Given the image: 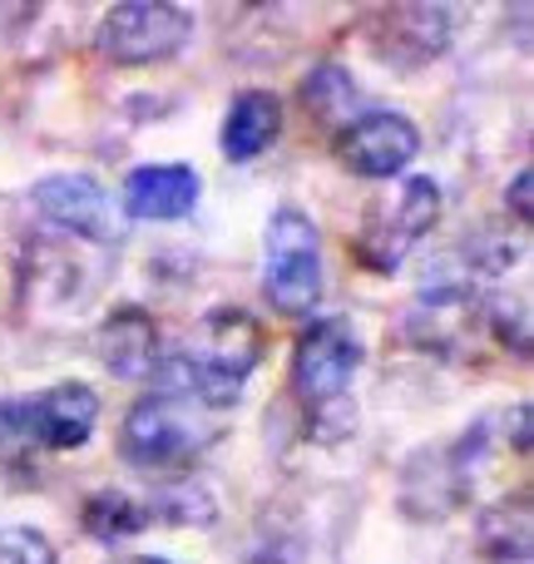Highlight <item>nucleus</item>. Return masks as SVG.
Listing matches in <instances>:
<instances>
[{"mask_svg":"<svg viewBox=\"0 0 534 564\" xmlns=\"http://www.w3.org/2000/svg\"><path fill=\"white\" fill-rule=\"evenodd\" d=\"M282 134V99L272 89H238L224 115V159L228 164H253L263 159Z\"/></svg>","mask_w":534,"mask_h":564,"instance_id":"nucleus-15","label":"nucleus"},{"mask_svg":"<svg viewBox=\"0 0 534 564\" xmlns=\"http://www.w3.org/2000/svg\"><path fill=\"white\" fill-rule=\"evenodd\" d=\"M30 198H35V208L50 224L69 228L75 238H89V243H115L124 234L109 188L89 174H50V178H40Z\"/></svg>","mask_w":534,"mask_h":564,"instance_id":"nucleus-10","label":"nucleus"},{"mask_svg":"<svg viewBox=\"0 0 534 564\" xmlns=\"http://www.w3.org/2000/svg\"><path fill=\"white\" fill-rule=\"evenodd\" d=\"M154 525L144 510V500H134L129 490H95V496L85 500V510H79V530H85L89 540H99V545H124V540L144 535V530Z\"/></svg>","mask_w":534,"mask_h":564,"instance_id":"nucleus-17","label":"nucleus"},{"mask_svg":"<svg viewBox=\"0 0 534 564\" xmlns=\"http://www.w3.org/2000/svg\"><path fill=\"white\" fill-rule=\"evenodd\" d=\"M357 99H361L357 79H351L341 65H317L307 79H302V105H307V115L317 119V124L337 129V134L357 119Z\"/></svg>","mask_w":534,"mask_h":564,"instance_id":"nucleus-18","label":"nucleus"},{"mask_svg":"<svg viewBox=\"0 0 534 564\" xmlns=\"http://www.w3.org/2000/svg\"><path fill=\"white\" fill-rule=\"evenodd\" d=\"M476 540H480V555L490 564H530L534 555V510L530 496L515 500H495L476 516Z\"/></svg>","mask_w":534,"mask_h":564,"instance_id":"nucleus-16","label":"nucleus"},{"mask_svg":"<svg viewBox=\"0 0 534 564\" xmlns=\"http://www.w3.org/2000/svg\"><path fill=\"white\" fill-rule=\"evenodd\" d=\"M361 357L367 351L347 317H317L312 327H302L297 347H292V391L307 406L322 441L357 431V406L347 401V387L361 371Z\"/></svg>","mask_w":534,"mask_h":564,"instance_id":"nucleus-1","label":"nucleus"},{"mask_svg":"<svg viewBox=\"0 0 534 564\" xmlns=\"http://www.w3.org/2000/svg\"><path fill=\"white\" fill-rule=\"evenodd\" d=\"M486 446V426L466 431L460 441L436 451H416L406 460V476H401V510L411 520H446L466 506L470 490V460Z\"/></svg>","mask_w":534,"mask_h":564,"instance_id":"nucleus-6","label":"nucleus"},{"mask_svg":"<svg viewBox=\"0 0 534 564\" xmlns=\"http://www.w3.org/2000/svg\"><path fill=\"white\" fill-rule=\"evenodd\" d=\"M149 520H164V525H194V530H208L218 525V496L204 486V480H168V486H159L154 496L144 500Z\"/></svg>","mask_w":534,"mask_h":564,"instance_id":"nucleus-19","label":"nucleus"},{"mask_svg":"<svg viewBox=\"0 0 534 564\" xmlns=\"http://www.w3.org/2000/svg\"><path fill=\"white\" fill-rule=\"evenodd\" d=\"M0 564H59L55 545L35 525H0Z\"/></svg>","mask_w":534,"mask_h":564,"instance_id":"nucleus-20","label":"nucleus"},{"mask_svg":"<svg viewBox=\"0 0 534 564\" xmlns=\"http://www.w3.org/2000/svg\"><path fill=\"white\" fill-rule=\"evenodd\" d=\"M194 40V10L168 0H129L99 25V50L115 65H164Z\"/></svg>","mask_w":534,"mask_h":564,"instance_id":"nucleus-5","label":"nucleus"},{"mask_svg":"<svg viewBox=\"0 0 534 564\" xmlns=\"http://www.w3.org/2000/svg\"><path fill=\"white\" fill-rule=\"evenodd\" d=\"M95 357L105 361V371H115V377L149 381V377H154V367L164 361V351H159V322H154V312L134 307V302L115 307L95 327Z\"/></svg>","mask_w":534,"mask_h":564,"instance_id":"nucleus-14","label":"nucleus"},{"mask_svg":"<svg viewBox=\"0 0 534 564\" xmlns=\"http://www.w3.org/2000/svg\"><path fill=\"white\" fill-rule=\"evenodd\" d=\"M510 421H515V451L525 456V451H530V406H525V401L510 411Z\"/></svg>","mask_w":534,"mask_h":564,"instance_id":"nucleus-24","label":"nucleus"},{"mask_svg":"<svg viewBox=\"0 0 534 564\" xmlns=\"http://www.w3.org/2000/svg\"><path fill=\"white\" fill-rule=\"evenodd\" d=\"M263 347H268V332H263V322H258L253 312H243V307H214L204 322H198L194 341H188L178 357H188L194 367L214 371V377H224V381H238V387H248L253 367L263 361Z\"/></svg>","mask_w":534,"mask_h":564,"instance_id":"nucleus-8","label":"nucleus"},{"mask_svg":"<svg viewBox=\"0 0 534 564\" xmlns=\"http://www.w3.org/2000/svg\"><path fill=\"white\" fill-rule=\"evenodd\" d=\"M505 208L515 214V224L520 228H530V169H520L515 178H510V188H505Z\"/></svg>","mask_w":534,"mask_h":564,"instance_id":"nucleus-23","label":"nucleus"},{"mask_svg":"<svg viewBox=\"0 0 534 564\" xmlns=\"http://www.w3.org/2000/svg\"><path fill=\"white\" fill-rule=\"evenodd\" d=\"M450 35H456V25H450L446 6H391V10H381V30L371 45L391 65L416 69L446 55Z\"/></svg>","mask_w":534,"mask_h":564,"instance_id":"nucleus-13","label":"nucleus"},{"mask_svg":"<svg viewBox=\"0 0 534 564\" xmlns=\"http://www.w3.org/2000/svg\"><path fill=\"white\" fill-rule=\"evenodd\" d=\"M480 317L490 322V332H495L505 347H515L520 357L530 351V312L525 302H510V297H490L486 307H480Z\"/></svg>","mask_w":534,"mask_h":564,"instance_id":"nucleus-21","label":"nucleus"},{"mask_svg":"<svg viewBox=\"0 0 534 564\" xmlns=\"http://www.w3.org/2000/svg\"><path fill=\"white\" fill-rule=\"evenodd\" d=\"M0 456L15 460V466L35 456L25 436V406H20V397H0Z\"/></svg>","mask_w":534,"mask_h":564,"instance_id":"nucleus-22","label":"nucleus"},{"mask_svg":"<svg viewBox=\"0 0 534 564\" xmlns=\"http://www.w3.org/2000/svg\"><path fill=\"white\" fill-rule=\"evenodd\" d=\"M421 154V129L396 109H371L357 115L337 134V159L357 178H396L411 169V159Z\"/></svg>","mask_w":534,"mask_h":564,"instance_id":"nucleus-7","label":"nucleus"},{"mask_svg":"<svg viewBox=\"0 0 534 564\" xmlns=\"http://www.w3.org/2000/svg\"><path fill=\"white\" fill-rule=\"evenodd\" d=\"M480 322V292L460 288V282H440V288L421 292L416 302L401 317V337L416 351H436V357H450L470 341Z\"/></svg>","mask_w":534,"mask_h":564,"instance_id":"nucleus-11","label":"nucleus"},{"mask_svg":"<svg viewBox=\"0 0 534 564\" xmlns=\"http://www.w3.org/2000/svg\"><path fill=\"white\" fill-rule=\"evenodd\" d=\"M20 406L30 451H79L99 426V391L85 381H55L35 397H20Z\"/></svg>","mask_w":534,"mask_h":564,"instance_id":"nucleus-9","label":"nucleus"},{"mask_svg":"<svg viewBox=\"0 0 534 564\" xmlns=\"http://www.w3.org/2000/svg\"><path fill=\"white\" fill-rule=\"evenodd\" d=\"M440 184L431 174H411L396 188V198H381L367 208V224L357 234V258L371 273H396L406 263V253L440 224Z\"/></svg>","mask_w":534,"mask_h":564,"instance_id":"nucleus-4","label":"nucleus"},{"mask_svg":"<svg viewBox=\"0 0 534 564\" xmlns=\"http://www.w3.org/2000/svg\"><path fill=\"white\" fill-rule=\"evenodd\" d=\"M218 436H224L218 416L168 397V391H149L124 411L119 460L134 470H159L164 476V470H184L188 460H198Z\"/></svg>","mask_w":534,"mask_h":564,"instance_id":"nucleus-2","label":"nucleus"},{"mask_svg":"<svg viewBox=\"0 0 534 564\" xmlns=\"http://www.w3.org/2000/svg\"><path fill=\"white\" fill-rule=\"evenodd\" d=\"M198 169L188 164H139L119 184V214L134 224H178L198 208Z\"/></svg>","mask_w":534,"mask_h":564,"instance_id":"nucleus-12","label":"nucleus"},{"mask_svg":"<svg viewBox=\"0 0 534 564\" xmlns=\"http://www.w3.org/2000/svg\"><path fill=\"white\" fill-rule=\"evenodd\" d=\"M322 238L302 208H277L268 218V273L263 292L282 317H312L322 302Z\"/></svg>","mask_w":534,"mask_h":564,"instance_id":"nucleus-3","label":"nucleus"},{"mask_svg":"<svg viewBox=\"0 0 534 564\" xmlns=\"http://www.w3.org/2000/svg\"><path fill=\"white\" fill-rule=\"evenodd\" d=\"M115 564H168V560H154V555H129V560H115Z\"/></svg>","mask_w":534,"mask_h":564,"instance_id":"nucleus-25","label":"nucleus"}]
</instances>
